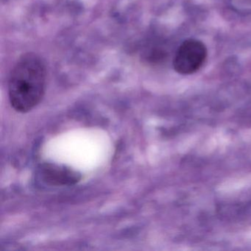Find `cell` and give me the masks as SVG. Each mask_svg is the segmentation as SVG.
<instances>
[{
  "instance_id": "6da1fadb",
  "label": "cell",
  "mask_w": 251,
  "mask_h": 251,
  "mask_svg": "<svg viewBox=\"0 0 251 251\" xmlns=\"http://www.w3.org/2000/svg\"><path fill=\"white\" fill-rule=\"evenodd\" d=\"M47 86V67L39 55L32 52L22 55L8 79L10 103L15 111L27 113L43 99Z\"/></svg>"
},
{
  "instance_id": "3957f363",
  "label": "cell",
  "mask_w": 251,
  "mask_h": 251,
  "mask_svg": "<svg viewBox=\"0 0 251 251\" xmlns=\"http://www.w3.org/2000/svg\"><path fill=\"white\" fill-rule=\"evenodd\" d=\"M40 172L43 181L50 186H72L81 179L80 173L61 164L46 163L42 166Z\"/></svg>"
},
{
  "instance_id": "7a4b0ae2",
  "label": "cell",
  "mask_w": 251,
  "mask_h": 251,
  "mask_svg": "<svg viewBox=\"0 0 251 251\" xmlns=\"http://www.w3.org/2000/svg\"><path fill=\"white\" fill-rule=\"evenodd\" d=\"M206 57L207 48L202 42L188 39L177 49L173 60V67L180 74H193L203 65Z\"/></svg>"
}]
</instances>
